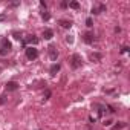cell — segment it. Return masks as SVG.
Wrapping results in <instances>:
<instances>
[{
  "mask_svg": "<svg viewBox=\"0 0 130 130\" xmlns=\"http://www.w3.org/2000/svg\"><path fill=\"white\" fill-rule=\"evenodd\" d=\"M101 58H103V55H101L100 52H92V54H90V60H92V61H95V63L101 61Z\"/></svg>",
  "mask_w": 130,
  "mask_h": 130,
  "instance_id": "obj_11",
  "label": "cell"
},
{
  "mask_svg": "<svg viewBox=\"0 0 130 130\" xmlns=\"http://www.w3.org/2000/svg\"><path fill=\"white\" fill-rule=\"evenodd\" d=\"M58 25H60L61 28H66V29H69V28H71L74 23H72L71 20H60V22H58Z\"/></svg>",
  "mask_w": 130,
  "mask_h": 130,
  "instance_id": "obj_12",
  "label": "cell"
},
{
  "mask_svg": "<svg viewBox=\"0 0 130 130\" xmlns=\"http://www.w3.org/2000/svg\"><path fill=\"white\" fill-rule=\"evenodd\" d=\"M83 40H84V43L92 44V43L95 41V34H93L92 31H87V32H84V34H83Z\"/></svg>",
  "mask_w": 130,
  "mask_h": 130,
  "instance_id": "obj_4",
  "label": "cell"
},
{
  "mask_svg": "<svg viewBox=\"0 0 130 130\" xmlns=\"http://www.w3.org/2000/svg\"><path fill=\"white\" fill-rule=\"evenodd\" d=\"M130 49L127 47V46H122V49H121V54H125V52H128Z\"/></svg>",
  "mask_w": 130,
  "mask_h": 130,
  "instance_id": "obj_24",
  "label": "cell"
},
{
  "mask_svg": "<svg viewBox=\"0 0 130 130\" xmlns=\"http://www.w3.org/2000/svg\"><path fill=\"white\" fill-rule=\"evenodd\" d=\"M107 109H109V112H110V113H113V112H115V109H113L112 106H107Z\"/></svg>",
  "mask_w": 130,
  "mask_h": 130,
  "instance_id": "obj_27",
  "label": "cell"
},
{
  "mask_svg": "<svg viewBox=\"0 0 130 130\" xmlns=\"http://www.w3.org/2000/svg\"><path fill=\"white\" fill-rule=\"evenodd\" d=\"M90 12H92V14H95V15H96V14H100V12H98V8H96V6H93Z\"/></svg>",
  "mask_w": 130,
  "mask_h": 130,
  "instance_id": "obj_23",
  "label": "cell"
},
{
  "mask_svg": "<svg viewBox=\"0 0 130 130\" xmlns=\"http://www.w3.org/2000/svg\"><path fill=\"white\" fill-rule=\"evenodd\" d=\"M49 58H51L52 61H57V58H58V51H57V47H55L54 44L49 46Z\"/></svg>",
  "mask_w": 130,
  "mask_h": 130,
  "instance_id": "obj_6",
  "label": "cell"
},
{
  "mask_svg": "<svg viewBox=\"0 0 130 130\" xmlns=\"http://www.w3.org/2000/svg\"><path fill=\"white\" fill-rule=\"evenodd\" d=\"M5 89H6L8 92H14V90L19 89V83H17V81H8V83L5 84Z\"/></svg>",
  "mask_w": 130,
  "mask_h": 130,
  "instance_id": "obj_7",
  "label": "cell"
},
{
  "mask_svg": "<svg viewBox=\"0 0 130 130\" xmlns=\"http://www.w3.org/2000/svg\"><path fill=\"white\" fill-rule=\"evenodd\" d=\"M41 19H43V20H46V22H47V20H49V19H51V15H49V12H46V11H43V12H41Z\"/></svg>",
  "mask_w": 130,
  "mask_h": 130,
  "instance_id": "obj_15",
  "label": "cell"
},
{
  "mask_svg": "<svg viewBox=\"0 0 130 130\" xmlns=\"http://www.w3.org/2000/svg\"><path fill=\"white\" fill-rule=\"evenodd\" d=\"M92 109H96V112H98V116H103V115H104V112H106V106H103V104H98V103L92 104Z\"/></svg>",
  "mask_w": 130,
  "mask_h": 130,
  "instance_id": "obj_8",
  "label": "cell"
},
{
  "mask_svg": "<svg viewBox=\"0 0 130 130\" xmlns=\"http://www.w3.org/2000/svg\"><path fill=\"white\" fill-rule=\"evenodd\" d=\"M66 41H68L69 44H72V43H74V35H68V37H66Z\"/></svg>",
  "mask_w": 130,
  "mask_h": 130,
  "instance_id": "obj_20",
  "label": "cell"
},
{
  "mask_svg": "<svg viewBox=\"0 0 130 130\" xmlns=\"http://www.w3.org/2000/svg\"><path fill=\"white\" fill-rule=\"evenodd\" d=\"M60 69H61V64H60V63H54L52 66L49 68V74L54 77V75H57V72H58Z\"/></svg>",
  "mask_w": 130,
  "mask_h": 130,
  "instance_id": "obj_9",
  "label": "cell"
},
{
  "mask_svg": "<svg viewBox=\"0 0 130 130\" xmlns=\"http://www.w3.org/2000/svg\"><path fill=\"white\" fill-rule=\"evenodd\" d=\"M96 8H98V12H104V11H106V9H107V8H106V5H104V3H101V5H98V6H96Z\"/></svg>",
  "mask_w": 130,
  "mask_h": 130,
  "instance_id": "obj_18",
  "label": "cell"
},
{
  "mask_svg": "<svg viewBox=\"0 0 130 130\" xmlns=\"http://www.w3.org/2000/svg\"><path fill=\"white\" fill-rule=\"evenodd\" d=\"M40 6H41V8H44V9H46V3H44V2H40Z\"/></svg>",
  "mask_w": 130,
  "mask_h": 130,
  "instance_id": "obj_29",
  "label": "cell"
},
{
  "mask_svg": "<svg viewBox=\"0 0 130 130\" xmlns=\"http://www.w3.org/2000/svg\"><path fill=\"white\" fill-rule=\"evenodd\" d=\"M125 125H127V122L119 121V122H116V124H113V125H112V130H121V128H124Z\"/></svg>",
  "mask_w": 130,
  "mask_h": 130,
  "instance_id": "obj_13",
  "label": "cell"
},
{
  "mask_svg": "<svg viewBox=\"0 0 130 130\" xmlns=\"http://www.w3.org/2000/svg\"><path fill=\"white\" fill-rule=\"evenodd\" d=\"M0 72H2V68H0Z\"/></svg>",
  "mask_w": 130,
  "mask_h": 130,
  "instance_id": "obj_30",
  "label": "cell"
},
{
  "mask_svg": "<svg viewBox=\"0 0 130 130\" xmlns=\"http://www.w3.org/2000/svg\"><path fill=\"white\" fill-rule=\"evenodd\" d=\"M81 66H83V58H81V55L80 54H72V57H71V68L72 69H78Z\"/></svg>",
  "mask_w": 130,
  "mask_h": 130,
  "instance_id": "obj_2",
  "label": "cell"
},
{
  "mask_svg": "<svg viewBox=\"0 0 130 130\" xmlns=\"http://www.w3.org/2000/svg\"><path fill=\"white\" fill-rule=\"evenodd\" d=\"M112 122H113V121H112V119H106V121H104V122H103V124H104V125H106V127H110V125H112Z\"/></svg>",
  "mask_w": 130,
  "mask_h": 130,
  "instance_id": "obj_21",
  "label": "cell"
},
{
  "mask_svg": "<svg viewBox=\"0 0 130 130\" xmlns=\"http://www.w3.org/2000/svg\"><path fill=\"white\" fill-rule=\"evenodd\" d=\"M12 37H14L15 40H20V41L23 40V37H22V32H14V34H12Z\"/></svg>",
  "mask_w": 130,
  "mask_h": 130,
  "instance_id": "obj_17",
  "label": "cell"
},
{
  "mask_svg": "<svg viewBox=\"0 0 130 130\" xmlns=\"http://www.w3.org/2000/svg\"><path fill=\"white\" fill-rule=\"evenodd\" d=\"M68 6V2H61V8H66Z\"/></svg>",
  "mask_w": 130,
  "mask_h": 130,
  "instance_id": "obj_28",
  "label": "cell"
},
{
  "mask_svg": "<svg viewBox=\"0 0 130 130\" xmlns=\"http://www.w3.org/2000/svg\"><path fill=\"white\" fill-rule=\"evenodd\" d=\"M6 20V14H0V22H5Z\"/></svg>",
  "mask_w": 130,
  "mask_h": 130,
  "instance_id": "obj_25",
  "label": "cell"
},
{
  "mask_svg": "<svg viewBox=\"0 0 130 130\" xmlns=\"http://www.w3.org/2000/svg\"><path fill=\"white\" fill-rule=\"evenodd\" d=\"M86 26H87V28H92V26H93V20H92L90 17L86 19Z\"/></svg>",
  "mask_w": 130,
  "mask_h": 130,
  "instance_id": "obj_16",
  "label": "cell"
},
{
  "mask_svg": "<svg viewBox=\"0 0 130 130\" xmlns=\"http://www.w3.org/2000/svg\"><path fill=\"white\" fill-rule=\"evenodd\" d=\"M69 8H72V9H78V8H80V3H78V2H71V3H69Z\"/></svg>",
  "mask_w": 130,
  "mask_h": 130,
  "instance_id": "obj_14",
  "label": "cell"
},
{
  "mask_svg": "<svg viewBox=\"0 0 130 130\" xmlns=\"http://www.w3.org/2000/svg\"><path fill=\"white\" fill-rule=\"evenodd\" d=\"M6 100H8V96H6V95H0V106L5 104V103H6Z\"/></svg>",
  "mask_w": 130,
  "mask_h": 130,
  "instance_id": "obj_19",
  "label": "cell"
},
{
  "mask_svg": "<svg viewBox=\"0 0 130 130\" xmlns=\"http://www.w3.org/2000/svg\"><path fill=\"white\" fill-rule=\"evenodd\" d=\"M25 54H26V58H28V60H35V58L38 57V51H37L34 46H28V47L25 49Z\"/></svg>",
  "mask_w": 130,
  "mask_h": 130,
  "instance_id": "obj_3",
  "label": "cell"
},
{
  "mask_svg": "<svg viewBox=\"0 0 130 130\" xmlns=\"http://www.w3.org/2000/svg\"><path fill=\"white\" fill-rule=\"evenodd\" d=\"M43 37H44V40H51V38L54 37V32H52V29L46 28V29L43 31Z\"/></svg>",
  "mask_w": 130,
  "mask_h": 130,
  "instance_id": "obj_10",
  "label": "cell"
},
{
  "mask_svg": "<svg viewBox=\"0 0 130 130\" xmlns=\"http://www.w3.org/2000/svg\"><path fill=\"white\" fill-rule=\"evenodd\" d=\"M12 49V44L8 38H2V41H0V55H6L8 52H11Z\"/></svg>",
  "mask_w": 130,
  "mask_h": 130,
  "instance_id": "obj_1",
  "label": "cell"
},
{
  "mask_svg": "<svg viewBox=\"0 0 130 130\" xmlns=\"http://www.w3.org/2000/svg\"><path fill=\"white\" fill-rule=\"evenodd\" d=\"M38 41H40V40H38V37H35V35H29L28 38H25V40H22V44H23V46H26V44L29 43L31 46H32V44L35 46V44H38Z\"/></svg>",
  "mask_w": 130,
  "mask_h": 130,
  "instance_id": "obj_5",
  "label": "cell"
},
{
  "mask_svg": "<svg viewBox=\"0 0 130 130\" xmlns=\"http://www.w3.org/2000/svg\"><path fill=\"white\" fill-rule=\"evenodd\" d=\"M49 96H51V90L47 89V90L44 92V100H49Z\"/></svg>",
  "mask_w": 130,
  "mask_h": 130,
  "instance_id": "obj_22",
  "label": "cell"
},
{
  "mask_svg": "<svg viewBox=\"0 0 130 130\" xmlns=\"http://www.w3.org/2000/svg\"><path fill=\"white\" fill-rule=\"evenodd\" d=\"M19 5H20V2H14V3H11L9 6H11V8H15V6H19Z\"/></svg>",
  "mask_w": 130,
  "mask_h": 130,
  "instance_id": "obj_26",
  "label": "cell"
}]
</instances>
